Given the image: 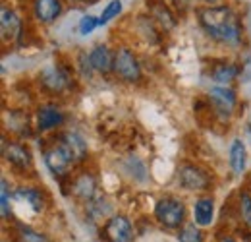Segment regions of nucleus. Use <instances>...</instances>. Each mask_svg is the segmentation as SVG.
I'll return each mask as SVG.
<instances>
[{
	"instance_id": "nucleus-16",
	"label": "nucleus",
	"mask_w": 251,
	"mask_h": 242,
	"mask_svg": "<svg viewBox=\"0 0 251 242\" xmlns=\"http://www.w3.org/2000/svg\"><path fill=\"white\" fill-rule=\"evenodd\" d=\"M41 80H43V86L50 91H62L68 86V76L60 68H47L41 74Z\"/></svg>"
},
{
	"instance_id": "nucleus-17",
	"label": "nucleus",
	"mask_w": 251,
	"mask_h": 242,
	"mask_svg": "<svg viewBox=\"0 0 251 242\" xmlns=\"http://www.w3.org/2000/svg\"><path fill=\"white\" fill-rule=\"evenodd\" d=\"M246 159H248V151L246 146L240 140H234L230 146V167L234 171V175H242L246 169Z\"/></svg>"
},
{
	"instance_id": "nucleus-24",
	"label": "nucleus",
	"mask_w": 251,
	"mask_h": 242,
	"mask_svg": "<svg viewBox=\"0 0 251 242\" xmlns=\"http://www.w3.org/2000/svg\"><path fill=\"white\" fill-rule=\"evenodd\" d=\"M99 26V20L95 16H83L79 22V35H89L91 31H95V28Z\"/></svg>"
},
{
	"instance_id": "nucleus-13",
	"label": "nucleus",
	"mask_w": 251,
	"mask_h": 242,
	"mask_svg": "<svg viewBox=\"0 0 251 242\" xmlns=\"http://www.w3.org/2000/svg\"><path fill=\"white\" fill-rule=\"evenodd\" d=\"M95 190H97V182H95L93 175H89V173H81L72 186L74 196L79 198L81 202H91L95 198Z\"/></svg>"
},
{
	"instance_id": "nucleus-2",
	"label": "nucleus",
	"mask_w": 251,
	"mask_h": 242,
	"mask_svg": "<svg viewBox=\"0 0 251 242\" xmlns=\"http://www.w3.org/2000/svg\"><path fill=\"white\" fill-rule=\"evenodd\" d=\"M155 217L166 229H180L186 221V206L178 198H162L155 208Z\"/></svg>"
},
{
	"instance_id": "nucleus-10",
	"label": "nucleus",
	"mask_w": 251,
	"mask_h": 242,
	"mask_svg": "<svg viewBox=\"0 0 251 242\" xmlns=\"http://www.w3.org/2000/svg\"><path fill=\"white\" fill-rule=\"evenodd\" d=\"M33 12L41 24H50L60 16L62 6H60V0H35Z\"/></svg>"
},
{
	"instance_id": "nucleus-5",
	"label": "nucleus",
	"mask_w": 251,
	"mask_h": 242,
	"mask_svg": "<svg viewBox=\"0 0 251 242\" xmlns=\"http://www.w3.org/2000/svg\"><path fill=\"white\" fill-rule=\"evenodd\" d=\"M104 237L108 242H131L133 239L131 223L122 215L110 217L104 225Z\"/></svg>"
},
{
	"instance_id": "nucleus-14",
	"label": "nucleus",
	"mask_w": 251,
	"mask_h": 242,
	"mask_svg": "<svg viewBox=\"0 0 251 242\" xmlns=\"http://www.w3.org/2000/svg\"><path fill=\"white\" fill-rule=\"evenodd\" d=\"M4 159L18 167V169H27L31 165V153L27 148L20 146V144H10V146H4Z\"/></svg>"
},
{
	"instance_id": "nucleus-23",
	"label": "nucleus",
	"mask_w": 251,
	"mask_h": 242,
	"mask_svg": "<svg viewBox=\"0 0 251 242\" xmlns=\"http://www.w3.org/2000/svg\"><path fill=\"white\" fill-rule=\"evenodd\" d=\"M240 206H242V217H244L246 225L251 227V194L250 192H242V196H240Z\"/></svg>"
},
{
	"instance_id": "nucleus-26",
	"label": "nucleus",
	"mask_w": 251,
	"mask_h": 242,
	"mask_svg": "<svg viewBox=\"0 0 251 242\" xmlns=\"http://www.w3.org/2000/svg\"><path fill=\"white\" fill-rule=\"evenodd\" d=\"M219 242H236V241H234V239H220Z\"/></svg>"
},
{
	"instance_id": "nucleus-4",
	"label": "nucleus",
	"mask_w": 251,
	"mask_h": 242,
	"mask_svg": "<svg viewBox=\"0 0 251 242\" xmlns=\"http://www.w3.org/2000/svg\"><path fill=\"white\" fill-rule=\"evenodd\" d=\"M178 182L182 188L193 190V192H203L211 186L209 175L195 165H182L178 169Z\"/></svg>"
},
{
	"instance_id": "nucleus-27",
	"label": "nucleus",
	"mask_w": 251,
	"mask_h": 242,
	"mask_svg": "<svg viewBox=\"0 0 251 242\" xmlns=\"http://www.w3.org/2000/svg\"><path fill=\"white\" fill-rule=\"evenodd\" d=\"M201 2H207V4H215V2H219V0H201Z\"/></svg>"
},
{
	"instance_id": "nucleus-1",
	"label": "nucleus",
	"mask_w": 251,
	"mask_h": 242,
	"mask_svg": "<svg viewBox=\"0 0 251 242\" xmlns=\"http://www.w3.org/2000/svg\"><path fill=\"white\" fill-rule=\"evenodd\" d=\"M199 22H201L203 30L217 41L234 43L240 37L238 18L232 12V8H228V6H213L207 10H201Z\"/></svg>"
},
{
	"instance_id": "nucleus-12",
	"label": "nucleus",
	"mask_w": 251,
	"mask_h": 242,
	"mask_svg": "<svg viewBox=\"0 0 251 242\" xmlns=\"http://www.w3.org/2000/svg\"><path fill=\"white\" fill-rule=\"evenodd\" d=\"M0 28H2V39L4 41H14L20 31H22V22L20 18L16 16L14 10H8V8H2L0 12Z\"/></svg>"
},
{
	"instance_id": "nucleus-9",
	"label": "nucleus",
	"mask_w": 251,
	"mask_h": 242,
	"mask_svg": "<svg viewBox=\"0 0 251 242\" xmlns=\"http://www.w3.org/2000/svg\"><path fill=\"white\" fill-rule=\"evenodd\" d=\"M87 59H89V66L100 74H108L114 70V55L106 45H97Z\"/></svg>"
},
{
	"instance_id": "nucleus-22",
	"label": "nucleus",
	"mask_w": 251,
	"mask_h": 242,
	"mask_svg": "<svg viewBox=\"0 0 251 242\" xmlns=\"http://www.w3.org/2000/svg\"><path fill=\"white\" fill-rule=\"evenodd\" d=\"M18 242H49L45 235L37 233V231H31V229H20V237H18Z\"/></svg>"
},
{
	"instance_id": "nucleus-28",
	"label": "nucleus",
	"mask_w": 251,
	"mask_h": 242,
	"mask_svg": "<svg viewBox=\"0 0 251 242\" xmlns=\"http://www.w3.org/2000/svg\"><path fill=\"white\" fill-rule=\"evenodd\" d=\"M75 2H97V0H75Z\"/></svg>"
},
{
	"instance_id": "nucleus-8",
	"label": "nucleus",
	"mask_w": 251,
	"mask_h": 242,
	"mask_svg": "<svg viewBox=\"0 0 251 242\" xmlns=\"http://www.w3.org/2000/svg\"><path fill=\"white\" fill-rule=\"evenodd\" d=\"M60 146L66 150V153L70 155V159L74 163H79V161H83L87 157V144L75 132H66L62 138H60Z\"/></svg>"
},
{
	"instance_id": "nucleus-15",
	"label": "nucleus",
	"mask_w": 251,
	"mask_h": 242,
	"mask_svg": "<svg viewBox=\"0 0 251 242\" xmlns=\"http://www.w3.org/2000/svg\"><path fill=\"white\" fill-rule=\"evenodd\" d=\"M215 217V204L213 198H201L193 206V219L199 227H209Z\"/></svg>"
},
{
	"instance_id": "nucleus-18",
	"label": "nucleus",
	"mask_w": 251,
	"mask_h": 242,
	"mask_svg": "<svg viewBox=\"0 0 251 242\" xmlns=\"http://www.w3.org/2000/svg\"><path fill=\"white\" fill-rule=\"evenodd\" d=\"M211 76H213V80H215L219 86H228V84L234 82V78L238 76V68H236L234 64H230V62H219V64L213 68Z\"/></svg>"
},
{
	"instance_id": "nucleus-7",
	"label": "nucleus",
	"mask_w": 251,
	"mask_h": 242,
	"mask_svg": "<svg viewBox=\"0 0 251 242\" xmlns=\"http://www.w3.org/2000/svg\"><path fill=\"white\" fill-rule=\"evenodd\" d=\"M45 163H47V167L50 169V173L54 177L66 175L68 169L74 165V161L70 159V155L66 153V150H64L60 144L54 146V148H50V150H47V153H45Z\"/></svg>"
},
{
	"instance_id": "nucleus-20",
	"label": "nucleus",
	"mask_w": 251,
	"mask_h": 242,
	"mask_svg": "<svg viewBox=\"0 0 251 242\" xmlns=\"http://www.w3.org/2000/svg\"><path fill=\"white\" fill-rule=\"evenodd\" d=\"M178 241L180 242H203V233L195 227V223L182 225L180 233H178Z\"/></svg>"
},
{
	"instance_id": "nucleus-3",
	"label": "nucleus",
	"mask_w": 251,
	"mask_h": 242,
	"mask_svg": "<svg viewBox=\"0 0 251 242\" xmlns=\"http://www.w3.org/2000/svg\"><path fill=\"white\" fill-rule=\"evenodd\" d=\"M114 74L124 82H139L141 80V66L133 53L127 49H120L114 55Z\"/></svg>"
},
{
	"instance_id": "nucleus-11",
	"label": "nucleus",
	"mask_w": 251,
	"mask_h": 242,
	"mask_svg": "<svg viewBox=\"0 0 251 242\" xmlns=\"http://www.w3.org/2000/svg\"><path fill=\"white\" fill-rule=\"evenodd\" d=\"M64 122V113L54 107V105H47V107H41L39 115H37V126L39 130L47 132V130H52V128H58Z\"/></svg>"
},
{
	"instance_id": "nucleus-6",
	"label": "nucleus",
	"mask_w": 251,
	"mask_h": 242,
	"mask_svg": "<svg viewBox=\"0 0 251 242\" xmlns=\"http://www.w3.org/2000/svg\"><path fill=\"white\" fill-rule=\"evenodd\" d=\"M209 101L215 107V111L224 119V117H230L236 107V93L228 90L226 86H217L209 90Z\"/></svg>"
},
{
	"instance_id": "nucleus-25",
	"label": "nucleus",
	"mask_w": 251,
	"mask_h": 242,
	"mask_svg": "<svg viewBox=\"0 0 251 242\" xmlns=\"http://www.w3.org/2000/svg\"><path fill=\"white\" fill-rule=\"evenodd\" d=\"M0 192H2V219H8L10 217V196H8V182L4 179H2Z\"/></svg>"
},
{
	"instance_id": "nucleus-21",
	"label": "nucleus",
	"mask_w": 251,
	"mask_h": 242,
	"mask_svg": "<svg viewBox=\"0 0 251 242\" xmlns=\"http://www.w3.org/2000/svg\"><path fill=\"white\" fill-rule=\"evenodd\" d=\"M122 12V2L120 0H112L104 10H102V14H100V18H99V26H106L112 18H116L118 14Z\"/></svg>"
},
{
	"instance_id": "nucleus-19",
	"label": "nucleus",
	"mask_w": 251,
	"mask_h": 242,
	"mask_svg": "<svg viewBox=\"0 0 251 242\" xmlns=\"http://www.w3.org/2000/svg\"><path fill=\"white\" fill-rule=\"evenodd\" d=\"M16 198L25 200L35 212H41V210H43V196H41V192L35 190V188H27V186H25V188H18Z\"/></svg>"
}]
</instances>
